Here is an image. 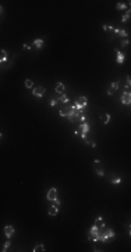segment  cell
<instances>
[{"instance_id":"4dcf8cb0","label":"cell","mask_w":131,"mask_h":252,"mask_svg":"<svg viewBox=\"0 0 131 252\" xmlns=\"http://www.w3.org/2000/svg\"><path fill=\"white\" fill-rule=\"evenodd\" d=\"M88 143H89V146H92V147H95V146H96L95 142H88Z\"/></svg>"},{"instance_id":"5b68a950","label":"cell","mask_w":131,"mask_h":252,"mask_svg":"<svg viewBox=\"0 0 131 252\" xmlns=\"http://www.w3.org/2000/svg\"><path fill=\"white\" fill-rule=\"evenodd\" d=\"M4 234H6L7 238H11V235L14 234V227L13 226H6L4 227Z\"/></svg>"},{"instance_id":"836d02e7","label":"cell","mask_w":131,"mask_h":252,"mask_svg":"<svg viewBox=\"0 0 131 252\" xmlns=\"http://www.w3.org/2000/svg\"><path fill=\"white\" fill-rule=\"evenodd\" d=\"M130 6H131V1H130Z\"/></svg>"},{"instance_id":"6da1fadb","label":"cell","mask_w":131,"mask_h":252,"mask_svg":"<svg viewBox=\"0 0 131 252\" xmlns=\"http://www.w3.org/2000/svg\"><path fill=\"white\" fill-rule=\"evenodd\" d=\"M88 240H91V241H99V240H100L99 228L96 227V226H93V227L89 230V233H88Z\"/></svg>"},{"instance_id":"4316f807","label":"cell","mask_w":131,"mask_h":252,"mask_svg":"<svg viewBox=\"0 0 131 252\" xmlns=\"http://www.w3.org/2000/svg\"><path fill=\"white\" fill-rule=\"evenodd\" d=\"M127 45H128V39H123V41H121V46L124 48V46H127Z\"/></svg>"},{"instance_id":"8992f818","label":"cell","mask_w":131,"mask_h":252,"mask_svg":"<svg viewBox=\"0 0 131 252\" xmlns=\"http://www.w3.org/2000/svg\"><path fill=\"white\" fill-rule=\"evenodd\" d=\"M121 102H123L124 105H130V104H131V94L124 92L123 97H121Z\"/></svg>"},{"instance_id":"d6a6232c","label":"cell","mask_w":131,"mask_h":252,"mask_svg":"<svg viewBox=\"0 0 131 252\" xmlns=\"http://www.w3.org/2000/svg\"><path fill=\"white\" fill-rule=\"evenodd\" d=\"M130 235H131V228H130Z\"/></svg>"},{"instance_id":"83f0119b","label":"cell","mask_w":131,"mask_h":252,"mask_svg":"<svg viewBox=\"0 0 131 252\" xmlns=\"http://www.w3.org/2000/svg\"><path fill=\"white\" fill-rule=\"evenodd\" d=\"M96 175H99V177H103V175H105V172H103V170H98V171H96Z\"/></svg>"},{"instance_id":"7402d4cb","label":"cell","mask_w":131,"mask_h":252,"mask_svg":"<svg viewBox=\"0 0 131 252\" xmlns=\"http://www.w3.org/2000/svg\"><path fill=\"white\" fill-rule=\"evenodd\" d=\"M8 248H10V241L4 242V244H3V247H1V251H3V252H6Z\"/></svg>"},{"instance_id":"d4e9b609","label":"cell","mask_w":131,"mask_h":252,"mask_svg":"<svg viewBox=\"0 0 131 252\" xmlns=\"http://www.w3.org/2000/svg\"><path fill=\"white\" fill-rule=\"evenodd\" d=\"M117 88H119V84H117L116 81H113V83H112V85H110V90H113V91H116Z\"/></svg>"},{"instance_id":"ac0fdd59","label":"cell","mask_w":131,"mask_h":252,"mask_svg":"<svg viewBox=\"0 0 131 252\" xmlns=\"http://www.w3.org/2000/svg\"><path fill=\"white\" fill-rule=\"evenodd\" d=\"M130 17H131V8L127 11V13H126V14L123 15V17H121V21H123V22H126V21L128 20V18H130Z\"/></svg>"},{"instance_id":"44dd1931","label":"cell","mask_w":131,"mask_h":252,"mask_svg":"<svg viewBox=\"0 0 131 252\" xmlns=\"http://www.w3.org/2000/svg\"><path fill=\"white\" fill-rule=\"evenodd\" d=\"M126 7H127V4L126 3H117V6H116L117 10H124Z\"/></svg>"},{"instance_id":"ffe728a7","label":"cell","mask_w":131,"mask_h":252,"mask_svg":"<svg viewBox=\"0 0 131 252\" xmlns=\"http://www.w3.org/2000/svg\"><path fill=\"white\" fill-rule=\"evenodd\" d=\"M41 251H45V245H43V244L36 245L35 248H34V252H41Z\"/></svg>"},{"instance_id":"2e32d148","label":"cell","mask_w":131,"mask_h":252,"mask_svg":"<svg viewBox=\"0 0 131 252\" xmlns=\"http://www.w3.org/2000/svg\"><path fill=\"white\" fill-rule=\"evenodd\" d=\"M59 213V207H56V206H52L49 209V214L50 216H56V214Z\"/></svg>"},{"instance_id":"5bb4252c","label":"cell","mask_w":131,"mask_h":252,"mask_svg":"<svg viewBox=\"0 0 131 252\" xmlns=\"http://www.w3.org/2000/svg\"><path fill=\"white\" fill-rule=\"evenodd\" d=\"M88 132H89V125H88V123H82V125H81V133L87 135Z\"/></svg>"},{"instance_id":"cb8c5ba5","label":"cell","mask_w":131,"mask_h":252,"mask_svg":"<svg viewBox=\"0 0 131 252\" xmlns=\"http://www.w3.org/2000/svg\"><path fill=\"white\" fill-rule=\"evenodd\" d=\"M112 184H114V185H119V184H121V178H117V177H114L113 179H112Z\"/></svg>"},{"instance_id":"7a4b0ae2","label":"cell","mask_w":131,"mask_h":252,"mask_svg":"<svg viewBox=\"0 0 131 252\" xmlns=\"http://www.w3.org/2000/svg\"><path fill=\"white\" fill-rule=\"evenodd\" d=\"M100 240H102L103 242H110V241H113V240H114V231L112 230V228L106 230V231H105V234L100 235Z\"/></svg>"},{"instance_id":"4fadbf2b","label":"cell","mask_w":131,"mask_h":252,"mask_svg":"<svg viewBox=\"0 0 131 252\" xmlns=\"http://www.w3.org/2000/svg\"><path fill=\"white\" fill-rule=\"evenodd\" d=\"M6 60H7V53H6V50L4 49H1V52H0V62L4 63Z\"/></svg>"},{"instance_id":"8fae6325","label":"cell","mask_w":131,"mask_h":252,"mask_svg":"<svg viewBox=\"0 0 131 252\" xmlns=\"http://www.w3.org/2000/svg\"><path fill=\"white\" fill-rule=\"evenodd\" d=\"M54 90H56V92H59V94H63V92H64V84L57 83L56 87H54Z\"/></svg>"},{"instance_id":"3957f363","label":"cell","mask_w":131,"mask_h":252,"mask_svg":"<svg viewBox=\"0 0 131 252\" xmlns=\"http://www.w3.org/2000/svg\"><path fill=\"white\" fill-rule=\"evenodd\" d=\"M46 198L49 199V200H54V199L57 198V189H56V188H52V189H49V191H47V195H46Z\"/></svg>"},{"instance_id":"7c38bea8","label":"cell","mask_w":131,"mask_h":252,"mask_svg":"<svg viewBox=\"0 0 131 252\" xmlns=\"http://www.w3.org/2000/svg\"><path fill=\"white\" fill-rule=\"evenodd\" d=\"M95 226H96L98 228H100V227H103V226H105V223H103V219H102L100 216H98V219L95 220Z\"/></svg>"},{"instance_id":"277c9868","label":"cell","mask_w":131,"mask_h":252,"mask_svg":"<svg viewBox=\"0 0 131 252\" xmlns=\"http://www.w3.org/2000/svg\"><path fill=\"white\" fill-rule=\"evenodd\" d=\"M45 92H46V90L43 88V87H35V88H34V95L35 97H43Z\"/></svg>"},{"instance_id":"30bf717a","label":"cell","mask_w":131,"mask_h":252,"mask_svg":"<svg viewBox=\"0 0 131 252\" xmlns=\"http://www.w3.org/2000/svg\"><path fill=\"white\" fill-rule=\"evenodd\" d=\"M114 32H116L117 35H120L121 38H124V39H127V36H128L127 31H124V29H119V28H114Z\"/></svg>"},{"instance_id":"603a6c76","label":"cell","mask_w":131,"mask_h":252,"mask_svg":"<svg viewBox=\"0 0 131 252\" xmlns=\"http://www.w3.org/2000/svg\"><path fill=\"white\" fill-rule=\"evenodd\" d=\"M32 85H34V81H31L29 78H27V80H25V87H27V88H31Z\"/></svg>"},{"instance_id":"ba28073f","label":"cell","mask_w":131,"mask_h":252,"mask_svg":"<svg viewBox=\"0 0 131 252\" xmlns=\"http://www.w3.org/2000/svg\"><path fill=\"white\" fill-rule=\"evenodd\" d=\"M116 53H117V59H116V62H117L119 64H123V63H124V60H126L124 55L121 53L120 50H117V49H116Z\"/></svg>"},{"instance_id":"d6986e66","label":"cell","mask_w":131,"mask_h":252,"mask_svg":"<svg viewBox=\"0 0 131 252\" xmlns=\"http://www.w3.org/2000/svg\"><path fill=\"white\" fill-rule=\"evenodd\" d=\"M59 101L66 104V102H68V98H67V95H66V94H60V97H59Z\"/></svg>"},{"instance_id":"484cf974","label":"cell","mask_w":131,"mask_h":252,"mask_svg":"<svg viewBox=\"0 0 131 252\" xmlns=\"http://www.w3.org/2000/svg\"><path fill=\"white\" fill-rule=\"evenodd\" d=\"M52 202H53V206H56V207H59V206H60V200H59V199H54V200H52Z\"/></svg>"},{"instance_id":"52a82bcc","label":"cell","mask_w":131,"mask_h":252,"mask_svg":"<svg viewBox=\"0 0 131 252\" xmlns=\"http://www.w3.org/2000/svg\"><path fill=\"white\" fill-rule=\"evenodd\" d=\"M75 102H77V104H80V105H81V107H87V104H88V99H87V97H78V98H77V101H75Z\"/></svg>"},{"instance_id":"f1b7e54d","label":"cell","mask_w":131,"mask_h":252,"mask_svg":"<svg viewBox=\"0 0 131 252\" xmlns=\"http://www.w3.org/2000/svg\"><path fill=\"white\" fill-rule=\"evenodd\" d=\"M103 29H105V31H109V29H112V25L105 24V25H103Z\"/></svg>"},{"instance_id":"9c48e42d","label":"cell","mask_w":131,"mask_h":252,"mask_svg":"<svg viewBox=\"0 0 131 252\" xmlns=\"http://www.w3.org/2000/svg\"><path fill=\"white\" fill-rule=\"evenodd\" d=\"M127 81H126V87H124V92H127V94H131V78L127 77L126 78Z\"/></svg>"},{"instance_id":"9a60e30c","label":"cell","mask_w":131,"mask_h":252,"mask_svg":"<svg viewBox=\"0 0 131 252\" xmlns=\"http://www.w3.org/2000/svg\"><path fill=\"white\" fill-rule=\"evenodd\" d=\"M34 46L38 48V49H41V48L43 46V41L42 39H35V41H34Z\"/></svg>"},{"instance_id":"1f68e13d","label":"cell","mask_w":131,"mask_h":252,"mask_svg":"<svg viewBox=\"0 0 131 252\" xmlns=\"http://www.w3.org/2000/svg\"><path fill=\"white\" fill-rule=\"evenodd\" d=\"M107 94H109V95H113V90H107Z\"/></svg>"},{"instance_id":"f546056e","label":"cell","mask_w":131,"mask_h":252,"mask_svg":"<svg viewBox=\"0 0 131 252\" xmlns=\"http://www.w3.org/2000/svg\"><path fill=\"white\" fill-rule=\"evenodd\" d=\"M56 104H57V99H52V101H50V105H52V107H54Z\"/></svg>"},{"instance_id":"e0dca14e","label":"cell","mask_w":131,"mask_h":252,"mask_svg":"<svg viewBox=\"0 0 131 252\" xmlns=\"http://www.w3.org/2000/svg\"><path fill=\"white\" fill-rule=\"evenodd\" d=\"M100 121H102L103 123H109V121H110V115H109V114H103L102 116H100Z\"/></svg>"}]
</instances>
